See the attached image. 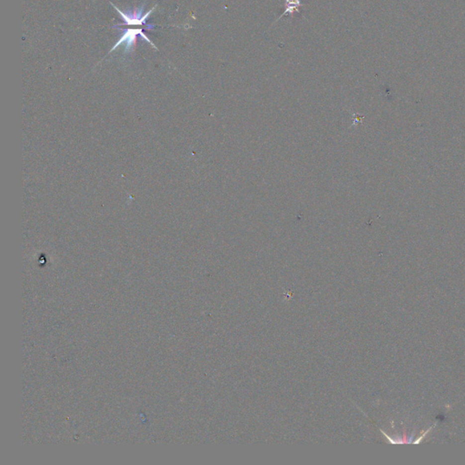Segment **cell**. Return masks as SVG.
<instances>
[{"label":"cell","instance_id":"cell-2","mask_svg":"<svg viewBox=\"0 0 465 465\" xmlns=\"http://www.w3.org/2000/svg\"><path fill=\"white\" fill-rule=\"evenodd\" d=\"M111 5L114 6L115 10L117 11L119 13L122 19L124 20V23L122 24H117L116 26H126V25H129V26H142V25H146V21L147 20V18L150 16L152 13L154 11L156 10V7L157 5H155L152 9H150L149 11H147L146 14H144V5H142L141 7H136L134 9V11H128V12H122V11L119 10L115 5H113L111 3Z\"/></svg>","mask_w":465,"mask_h":465},{"label":"cell","instance_id":"cell-3","mask_svg":"<svg viewBox=\"0 0 465 465\" xmlns=\"http://www.w3.org/2000/svg\"><path fill=\"white\" fill-rule=\"evenodd\" d=\"M284 2H285V10L281 16L277 18L276 22L278 21L280 18H282V16H286V14H289L290 16L293 17V14L295 12H298V13L300 12L299 7L303 5L301 3V0H284Z\"/></svg>","mask_w":465,"mask_h":465},{"label":"cell","instance_id":"cell-1","mask_svg":"<svg viewBox=\"0 0 465 465\" xmlns=\"http://www.w3.org/2000/svg\"><path fill=\"white\" fill-rule=\"evenodd\" d=\"M116 28H117V27H116ZM117 29L123 32V33H122V36H121L120 38H119V40L115 43V46L112 47V49L110 50L109 53L115 51L116 48H118L120 46H124V45H125V52H124V55L129 54V53L132 52V51L134 50V48L136 47V40H137L138 36H140L144 40L147 41V42L151 45L152 47H154L156 50H157V47L154 45V43L150 41V39L147 37V35L144 34L142 28H127L126 30H124V29H122V28H117Z\"/></svg>","mask_w":465,"mask_h":465}]
</instances>
